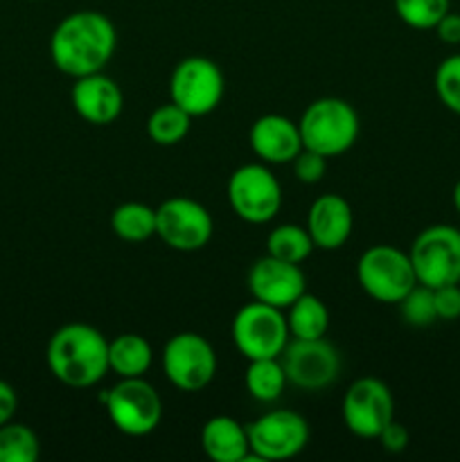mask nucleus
<instances>
[{
    "instance_id": "6e6552de",
    "label": "nucleus",
    "mask_w": 460,
    "mask_h": 462,
    "mask_svg": "<svg viewBox=\"0 0 460 462\" xmlns=\"http://www.w3.org/2000/svg\"><path fill=\"white\" fill-rule=\"evenodd\" d=\"M228 203L246 224H269L282 208V188L266 162H248L230 174Z\"/></svg>"
},
{
    "instance_id": "393cba45",
    "label": "nucleus",
    "mask_w": 460,
    "mask_h": 462,
    "mask_svg": "<svg viewBox=\"0 0 460 462\" xmlns=\"http://www.w3.org/2000/svg\"><path fill=\"white\" fill-rule=\"evenodd\" d=\"M314 248V239H311L307 226L302 228L298 224H282L271 230L266 237V255L291 262V264H302Z\"/></svg>"
},
{
    "instance_id": "aec40b11",
    "label": "nucleus",
    "mask_w": 460,
    "mask_h": 462,
    "mask_svg": "<svg viewBox=\"0 0 460 462\" xmlns=\"http://www.w3.org/2000/svg\"><path fill=\"white\" fill-rule=\"evenodd\" d=\"M153 364V350L140 334H120L108 341V373L120 379L144 377Z\"/></svg>"
},
{
    "instance_id": "4468645a",
    "label": "nucleus",
    "mask_w": 460,
    "mask_h": 462,
    "mask_svg": "<svg viewBox=\"0 0 460 462\" xmlns=\"http://www.w3.org/2000/svg\"><path fill=\"white\" fill-rule=\"evenodd\" d=\"M287 382L300 391H323L341 373V355L325 337L291 338L280 355Z\"/></svg>"
},
{
    "instance_id": "20e7f679",
    "label": "nucleus",
    "mask_w": 460,
    "mask_h": 462,
    "mask_svg": "<svg viewBox=\"0 0 460 462\" xmlns=\"http://www.w3.org/2000/svg\"><path fill=\"white\" fill-rule=\"evenodd\" d=\"M356 280L373 300L383 305H400L401 298L418 284L410 255L391 244H377L361 253Z\"/></svg>"
},
{
    "instance_id": "423d86ee",
    "label": "nucleus",
    "mask_w": 460,
    "mask_h": 462,
    "mask_svg": "<svg viewBox=\"0 0 460 462\" xmlns=\"http://www.w3.org/2000/svg\"><path fill=\"white\" fill-rule=\"evenodd\" d=\"M230 334L237 352L248 361L275 359L291 341L282 310L257 300L248 302L235 314Z\"/></svg>"
},
{
    "instance_id": "2eb2a0df",
    "label": "nucleus",
    "mask_w": 460,
    "mask_h": 462,
    "mask_svg": "<svg viewBox=\"0 0 460 462\" xmlns=\"http://www.w3.org/2000/svg\"><path fill=\"white\" fill-rule=\"evenodd\" d=\"M246 287L253 300L284 311L296 298L307 291V280L300 264L264 255L253 262V266L248 269Z\"/></svg>"
},
{
    "instance_id": "a211bd4d",
    "label": "nucleus",
    "mask_w": 460,
    "mask_h": 462,
    "mask_svg": "<svg viewBox=\"0 0 460 462\" xmlns=\"http://www.w3.org/2000/svg\"><path fill=\"white\" fill-rule=\"evenodd\" d=\"M352 228H354V212L343 197L320 194L311 203L309 215H307V230H309L316 248L338 251L350 239Z\"/></svg>"
},
{
    "instance_id": "72a5a7b5",
    "label": "nucleus",
    "mask_w": 460,
    "mask_h": 462,
    "mask_svg": "<svg viewBox=\"0 0 460 462\" xmlns=\"http://www.w3.org/2000/svg\"><path fill=\"white\" fill-rule=\"evenodd\" d=\"M16 409H18L16 391H14L12 383L0 379V427L12 422L14 415H16Z\"/></svg>"
},
{
    "instance_id": "6ab92c4d",
    "label": "nucleus",
    "mask_w": 460,
    "mask_h": 462,
    "mask_svg": "<svg viewBox=\"0 0 460 462\" xmlns=\"http://www.w3.org/2000/svg\"><path fill=\"white\" fill-rule=\"evenodd\" d=\"M201 449L215 462H248L246 424H239L228 415H215L201 427Z\"/></svg>"
},
{
    "instance_id": "7ed1b4c3",
    "label": "nucleus",
    "mask_w": 460,
    "mask_h": 462,
    "mask_svg": "<svg viewBox=\"0 0 460 462\" xmlns=\"http://www.w3.org/2000/svg\"><path fill=\"white\" fill-rule=\"evenodd\" d=\"M302 147L329 158L343 156L359 138V113L341 97L314 99L298 120Z\"/></svg>"
},
{
    "instance_id": "4be33fe9",
    "label": "nucleus",
    "mask_w": 460,
    "mask_h": 462,
    "mask_svg": "<svg viewBox=\"0 0 460 462\" xmlns=\"http://www.w3.org/2000/svg\"><path fill=\"white\" fill-rule=\"evenodd\" d=\"M244 383H246V391L253 400L262 402V404H271V402H278L282 397L289 382L282 361H280V356H275V359L248 361Z\"/></svg>"
},
{
    "instance_id": "f257e3e1",
    "label": "nucleus",
    "mask_w": 460,
    "mask_h": 462,
    "mask_svg": "<svg viewBox=\"0 0 460 462\" xmlns=\"http://www.w3.org/2000/svg\"><path fill=\"white\" fill-rule=\"evenodd\" d=\"M117 45L115 25L95 9H79L59 21L50 36V59L59 72L86 77L102 72Z\"/></svg>"
},
{
    "instance_id": "7c9ffc66",
    "label": "nucleus",
    "mask_w": 460,
    "mask_h": 462,
    "mask_svg": "<svg viewBox=\"0 0 460 462\" xmlns=\"http://www.w3.org/2000/svg\"><path fill=\"white\" fill-rule=\"evenodd\" d=\"M433 300H436L437 320L460 319V282L433 289Z\"/></svg>"
},
{
    "instance_id": "f8f14e48",
    "label": "nucleus",
    "mask_w": 460,
    "mask_h": 462,
    "mask_svg": "<svg viewBox=\"0 0 460 462\" xmlns=\"http://www.w3.org/2000/svg\"><path fill=\"white\" fill-rule=\"evenodd\" d=\"M212 215L194 199L171 197L156 208V235L171 251H201L212 239Z\"/></svg>"
},
{
    "instance_id": "c85d7f7f",
    "label": "nucleus",
    "mask_w": 460,
    "mask_h": 462,
    "mask_svg": "<svg viewBox=\"0 0 460 462\" xmlns=\"http://www.w3.org/2000/svg\"><path fill=\"white\" fill-rule=\"evenodd\" d=\"M433 84H436V93L442 106L460 116V54L442 59L440 66L436 68Z\"/></svg>"
},
{
    "instance_id": "bb28decb",
    "label": "nucleus",
    "mask_w": 460,
    "mask_h": 462,
    "mask_svg": "<svg viewBox=\"0 0 460 462\" xmlns=\"http://www.w3.org/2000/svg\"><path fill=\"white\" fill-rule=\"evenodd\" d=\"M395 14L413 30H433L451 9V0H392Z\"/></svg>"
},
{
    "instance_id": "f03ea898",
    "label": "nucleus",
    "mask_w": 460,
    "mask_h": 462,
    "mask_svg": "<svg viewBox=\"0 0 460 462\" xmlns=\"http://www.w3.org/2000/svg\"><path fill=\"white\" fill-rule=\"evenodd\" d=\"M45 361L57 382L84 391L108 373V338L86 323H68L50 337Z\"/></svg>"
},
{
    "instance_id": "c756f323",
    "label": "nucleus",
    "mask_w": 460,
    "mask_h": 462,
    "mask_svg": "<svg viewBox=\"0 0 460 462\" xmlns=\"http://www.w3.org/2000/svg\"><path fill=\"white\" fill-rule=\"evenodd\" d=\"M291 165H293V174H296V179L300 180V183L314 185L323 180L325 171H327V158L311 152V149L302 147L300 153L291 161Z\"/></svg>"
},
{
    "instance_id": "2f4dec72",
    "label": "nucleus",
    "mask_w": 460,
    "mask_h": 462,
    "mask_svg": "<svg viewBox=\"0 0 460 462\" xmlns=\"http://www.w3.org/2000/svg\"><path fill=\"white\" fill-rule=\"evenodd\" d=\"M377 440L382 442V447L388 451V454H401V451L409 447L410 433L404 424L392 420V422H388L386 427H383V431L379 433Z\"/></svg>"
},
{
    "instance_id": "b1692460",
    "label": "nucleus",
    "mask_w": 460,
    "mask_h": 462,
    "mask_svg": "<svg viewBox=\"0 0 460 462\" xmlns=\"http://www.w3.org/2000/svg\"><path fill=\"white\" fill-rule=\"evenodd\" d=\"M192 120L194 117L188 111H183L179 104H162L149 116L147 135L152 143L161 144V147H174L189 134Z\"/></svg>"
},
{
    "instance_id": "1a4fd4ad",
    "label": "nucleus",
    "mask_w": 460,
    "mask_h": 462,
    "mask_svg": "<svg viewBox=\"0 0 460 462\" xmlns=\"http://www.w3.org/2000/svg\"><path fill=\"white\" fill-rule=\"evenodd\" d=\"M161 361L167 382L183 393L203 391L216 374L215 347L197 332L174 334L162 347Z\"/></svg>"
},
{
    "instance_id": "473e14b6",
    "label": "nucleus",
    "mask_w": 460,
    "mask_h": 462,
    "mask_svg": "<svg viewBox=\"0 0 460 462\" xmlns=\"http://www.w3.org/2000/svg\"><path fill=\"white\" fill-rule=\"evenodd\" d=\"M433 30H436L437 39H440L442 43L460 45V14H454L449 9V12L440 18V23L433 27Z\"/></svg>"
},
{
    "instance_id": "ddd939ff",
    "label": "nucleus",
    "mask_w": 460,
    "mask_h": 462,
    "mask_svg": "<svg viewBox=\"0 0 460 462\" xmlns=\"http://www.w3.org/2000/svg\"><path fill=\"white\" fill-rule=\"evenodd\" d=\"M341 413L352 436L374 440L395 420V397L382 379L361 377L343 395Z\"/></svg>"
},
{
    "instance_id": "f3484780",
    "label": "nucleus",
    "mask_w": 460,
    "mask_h": 462,
    "mask_svg": "<svg viewBox=\"0 0 460 462\" xmlns=\"http://www.w3.org/2000/svg\"><path fill=\"white\" fill-rule=\"evenodd\" d=\"M253 153L266 165H284L300 153L302 138L298 122L280 113H266L253 122L248 131Z\"/></svg>"
},
{
    "instance_id": "412c9836",
    "label": "nucleus",
    "mask_w": 460,
    "mask_h": 462,
    "mask_svg": "<svg viewBox=\"0 0 460 462\" xmlns=\"http://www.w3.org/2000/svg\"><path fill=\"white\" fill-rule=\"evenodd\" d=\"M287 328L291 338H320L327 334V305L314 293L305 291L287 307Z\"/></svg>"
},
{
    "instance_id": "9d476101",
    "label": "nucleus",
    "mask_w": 460,
    "mask_h": 462,
    "mask_svg": "<svg viewBox=\"0 0 460 462\" xmlns=\"http://www.w3.org/2000/svg\"><path fill=\"white\" fill-rule=\"evenodd\" d=\"M251 456L248 460L275 462L296 458L309 442V422L300 413L275 409L246 424Z\"/></svg>"
},
{
    "instance_id": "f704fd0d",
    "label": "nucleus",
    "mask_w": 460,
    "mask_h": 462,
    "mask_svg": "<svg viewBox=\"0 0 460 462\" xmlns=\"http://www.w3.org/2000/svg\"><path fill=\"white\" fill-rule=\"evenodd\" d=\"M451 199H454V206H455V210H458V215H460V180L454 185V194H451Z\"/></svg>"
},
{
    "instance_id": "5701e85b",
    "label": "nucleus",
    "mask_w": 460,
    "mask_h": 462,
    "mask_svg": "<svg viewBox=\"0 0 460 462\" xmlns=\"http://www.w3.org/2000/svg\"><path fill=\"white\" fill-rule=\"evenodd\" d=\"M111 228L122 242H147L156 235V208L140 201L120 203L111 215Z\"/></svg>"
},
{
    "instance_id": "dca6fc26",
    "label": "nucleus",
    "mask_w": 460,
    "mask_h": 462,
    "mask_svg": "<svg viewBox=\"0 0 460 462\" xmlns=\"http://www.w3.org/2000/svg\"><path fill=\"white\" fill-rule=\"evenodd\" d=\"M72 108L84 122L95 126L113 125L124 111V95L115 79L102 72L77 77L70 90Z\"/></svg>"
},
{
    "instance_id": "a878e982",
    "label": "nucleus",
    "mask_w": 460,
    "mask_h": 462,
    "mask_svg": "<svg viewBox=\"0 0 460 462\" xmlns=\"http://www.w3.org/2000/svg\"><path fill=\"white\" fill-rule=\"evenodd\" d=\"M39 456V436L27 424L12 420L0 427V462H36Z\"/></svg>"
},
{
    "instance_id": "39448f33",
    "label": "nucleus",
    "mask_w": 460,
    "mask_h": 462,
    "mask_svg": "<svg viewBox=\"0 0 460 462\" xmlns=\"http://www.w3.org/2000/svg\"><path fill=\"white\" fill-rule=\"evenodd\" d=\"M108 420L129 438H144L161 427L162 400L144 377L120 379L102 395Z\"/></svg>"
},
{
    "instance_id": "0eeeda50",
    "label": "nucleus",
    "mask_w": 460,
    "mask_h": 462,
    "mask_svg": "<svg viewBox=\"0 0 460 462\" xmlns=\"http://www.w3.org/2000/svg\"><path fill=\"white\" fill-rule=\"evenodd\" d=\"M415 278L424 287L460 282V230L449 224L427 226L410 244Z\"/></svg>"
},
{
    "instance_id": "9b49d317",
    "label": "nucleus",
    "mask_w": 460,
    "mask_h": 462,
    "mask_svg": "<svg viewBox=\"0 0 460 462\" xmlns=\"http://www.w3.org/2000/svg\"><path fill=\"white\" fill-rule=\"evenodd\" d=\"M224 88V72L212 59L188 57L171 70L170 102L179 104L192 117H203L219 106Z\"/></svg>"
},
{
    "instance_id": "c9c22d12",
    "label": "nucleus",
    "mask_w": 460,
    "mask_h": 462,
    "mask_svg": "<svg viewBox=\"0 0 460 462\" xmlns=\"http://www.w3.org/2000/svg\"><path fill=\"white\" fill-rule=\"evenodd\" d=\"M32 3H36V0H32Z\"/></svg>"
},
{
    "instance_id": "cd10ccee",
    "label": "nucleus",
    "mask_w": 460,
    "mask_h": 462,
    "mask_svg": "<svg viewBox=\"0 0 460 462\" xmlns=\"http://www.w3.org/2000/svg\"><path fill=\"white\" fill-rule=\"evenodd\" d=\"M401 319L410 328H428L437 320L436 300H433V289L424 284H415L409 293L400 300Z\"/></svg>"
}]
</instances>
